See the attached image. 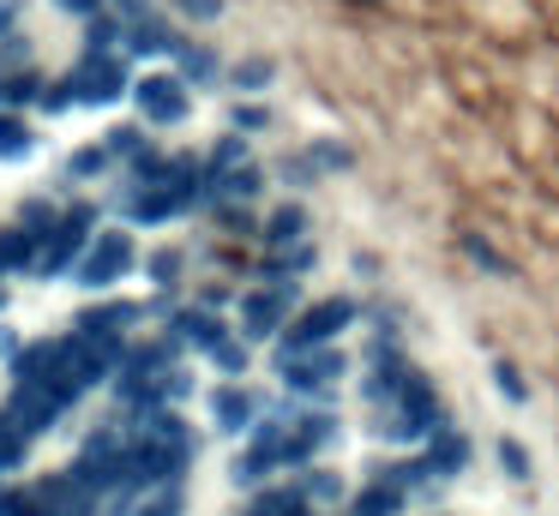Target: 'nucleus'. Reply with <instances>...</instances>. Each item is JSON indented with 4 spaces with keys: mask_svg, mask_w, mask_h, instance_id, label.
I'll use <instances>...</instances> for the list:
<instances>
[{
    "mask_svg": "<svg viewBox=\"0 0 559 516\" xmlns=\"http://www.w3.org/2000/svg\"><path fill=\"white\" fill-rule=\"evenodd\" d=\"M139 264H145V252H139V240L127 235V228H97V235H91V247L79 252L73 276L85 288H97V295H109V288L127 283Z\"/></svg>",
    "mask_w": 559,
    "mask_h": 516,
    "instance_id": "obj_5",
    "label": "nucleus"
},
{
    "mask_svg": "<svg viewBox=\"0 0 559 516\" xmlns=\"http://www.w3.org/2000/svg\"><path fill=\"white\" fill-rule=\"evenodd\" d=\"M79 331H127L133 336V324H145V300H97V307L79 312Z\"/></svg>",
    "mask_w": 559,
    "mask_h": 516,
    "instance_id": "obj_15",
    "label": "nucleus"
},
{
    "mask_svg": "<svg viewBox=\"0 0 559 516\" xmlns=\"http://www.w3.org/2000/svg\"><path fill=\"white\" fill-rule=\"evenodd\" d=\"M205 360H211V367L223 372V379H247V367H253V343H247L241 331H229V336H223V343L211 348Z\"/></svg>",
    "mask_w": 559,
    "mask_h": 516,
    "instance_id": "obj_22",
    "label": "nucleus"
},
{
    "mask_svg": "<svg viewBox=\"0 0 559 516\" xmlns=\"http://www.w3.org/2000/svg\"><path fill=\"white\" fill-rule=\"evenodd\" d=\"M259 415H265V396H259L253 384L223 379L217 391H211V427L229 432V439H247V432L259 427Z\"/></svg>",
    "mask_w": 559,
    "mask_h": 516,
    "instance_id": "obj_9",
    "label": "nucleus"
},
{
    "mask_svg": "<svg viewBox=\"0 0 559 516\" xmlns=\"http://www.w3.org/2000/svg\"><path fill=\"white\" fill-rule=\"evenodd\" d=\"M223 79H229L235 96H265L271 84H277V60H271V55H241Z\"/></svg>",
    "mask_w": 559,
    "mask_h": 516,
    "instance_id": "obj_17",
    "label": "nucleus"
},
{
    "mask_svg": "<svg viewBox=\"0 0 559 516\" xmlns=\"http://www.w3.org/2000/svg\"><path fill=\"white\" fill-rule=\"evenodd\" d=\"M493 391L511 396V403H530V384H523V372L511 360H493Z\"/></svg>",
    "mask_w": 559,
    "mask_h": 516,
    "instance_id": "obj_32",
    "label": "nucleus"
},
{
    "mask_svg": "<svg viewBox=\"0 0 559 516\" xmlns=\"http://www.w3.org/2000/svg\"><path fill=\"white\" fill-rule=\"evenodd\" d=\"M37 240H43V228L7 223V228H0V271H31V259H37Z\"/></svg>",
    "mask_w": 559,
    "mask_h": 516,
    "instance_id": "obj_18",
    "label": "nucleus"
},
{
    "mask_svg": "<svg viewBox=\"0 0 559 516\" xmlns=\"http://www.w3.org/2000/svg\"><path fill=\"white\" fill-rule=\"evenodd\" d=\"M307 163H313L319 175H343V168H355V151L343 139H313L307 144Z\"/></svg>",
    "mask_w": 559,
    "mask_h": 516,
    "instance_id": "obj_28",
    "label": "nucleus"
},
{
    "mask_svg": "<svg viewBox=\"0 0 559 516\" xmlns=\"http://www.w3.org/2000/svg\"><path fill=\"white\" fill-rule=\"evenodd\" d=\"M271 367H277L283 391L295 403H331L337 379H349V355L337 343L331 348H271Z\"/></svg>",
    "mask_w": 559,
    "mask_h": 516,
    "instance_id": "obj_1",
    "label": "nucleus"
},
{
    "mask_svg": "<svg viewBox=\"0 0 559 516\" xmlns=\"http://www.w3.org/2000/svg\"><path fill=\"white\" fill-rule=\"evenodd\" d=\"M31 151H37V132H31V120L19 115V108H0V163H25Z\"/></svg>",
    "mask_w": 559,
    "mask_h": 516,
    "instance_id": "obj_19",
    "label": "nucleus"
},
{
    "mask_svg": "<svg viewBox=\"0 0 559 516\" xmlns=\"http://www.w3.org/2000/svg\"><path fill=\"white\" fill-rule=\"evenodd\" d=\"M31 444H37V439H25L19 427L0 432V475H19V468L31 463Z\"/></svg>",
    "mask_w": 559,
    "mask_h": 516,
    "instance_id": "obj_31",
    "label": "nucleus"
},
{
    "mask_svg": "<svg viewBox=\"0 0 559 516\" xmlns=\"http://www.w3.org/2000/svg\"><path fill=\"white\" fill-rule=\"evenodd\" d=\"M0 276H7V271H0Z\"/></svg>",
    "mask_w": 559,
    "mask_h": 516,
    "instance_id": "obj_38",
    "label": "nucleus"
},
{
    "mask_svg": "<svg viewBox=\"0 0 559 516\" xmlns=\"http://www.w3.org/2000/svg\"><path fill=\"white\" fill-rule=\"evenodd\" d=\"M103 144H109V156H115V163H127V168L145 163V156L157 151V139H151L145 120H121V127H109V132H103Z\"/></svg>",
    "mask_w": 559,
    "mask_h": 516,
    "instance_id": "obj_16",
    "label": "nucleus"
},
{
    "mask_svg": "<svg viewBox=\"0 0 559 516\" xmlns=\"http://www.w3.org/2000/svg\"><path fill=\"white\" fill-rule=\"evenodd\" d=\"M415 451H421V463H427V475H433V480H457L463 468H469L475 444H469V432H463V427H451V420H439V427L427 432V439L415 444Z\"/></svg>",
    "mask_w": 559,
    "mask_h": 516,
    "instance_id": "obj_10",
    "label": "nucleus"
},
{
    "mask_svg": "<svg viewBox=\"0 0 559 516\" xmlns=\"http://www.w3.org/2000/svg\"><path fill=\"white\" fill-rule=\"evenodd\" d=\"M145 276L157 283V295H175L181 276H187V252L181 247H151L145 252Z\"/></svg>",
    "mask_w": 559,
    "mask_h": 516,
    "instance_id": "obj_20",
    "label": "nucleus"
},
{
    "mask_svg": "<svg viewBox=\"0 0 559 516\" xmlns=\"http://www.w3.org/2000/svg\"><path fill=\"white\" fill-rule=\"evenodd\" d=\"M175 72H181L193 91H205V84H217L229 67H223V55H217L211 43H193V36H181V43H175Z\"/></svg>",
    "mask_w": 559,
    "mask_h": 516,
    "instance_id": "obj_13",
    "label": "nucleus"
},
{
    "mask_svg": "<svg viewBox=\"0 0 559 516\" xmlns=\"http://www.w3.org/2000/svg\"><path fill=\"white\" fill-rule=\"evenodd\" d=\"M91 235H97V204H91V199H73L49 228H43L37 259H31L25 276H37V283H55V276H67V271L79 264V252L91 247Z\"/></svg>",
    "mask_w": 559,
    "mask_h": 516,
    "instance_id": "obj_2",
    "label": "nucleus"
},
{
    "mask_svg": "<svg viewBox=\"0 0 559 516\" xmlns=\"http://www.w3.org/2000/svg\"><path fill=\"white\" fill-rule=\"evenodd\" d=\"M259 240L271 247H295V240H313V216H307L301 199H283L277 211H265V223H259Z\"/></svg>",
    "mask_w": 559,
    "mask_h": 516,
    "instance_id": "obj_12",
    "label": "nucleus"
},
{
    "mask_svg": "<svg viewBox=\"0 0 559 516\" xmlns=\"http://www.w3.org/2000/svg\"><path fill=\"white\" fill-rule=\"evenodd\" d=\"M163 331L175 336V348H181V355H211V348H217L235 324L223 319V312H211L205 300H193V307H175L169 319H163Z\"/></svg>",
    "mask_w": 559,
    "mask_h": 516,
    "instance_id": "obj_8",
    "label": "nucleus"
},
{
    "mask_svg": "<svg viewBox=\"0 0 559 516\" xmlns=\"http://www.w3.org/2000/svg\"><path fill=\"white\" fill-rule=\"evenodd\" d=\"M31 108H37V115H49V120H61L67 108H79V103H73V84H67V72H61V79H43V91H37V103H31Z\"/></svg>",
    "mask_w": 559,
    "mask_h": 516,
    "instance_id": "obj_30",
    "label": "nucleus"
},
{
    "mask_svg": "<svg viewBox=\"0 0 559 516\" xmlns=\"http://www.w3.org/2000/svg\"><path fill=\"white\" fill-rule=\"evenodd\" d=\"M175 43H181V31H175V19L163 7H139L127 12V55H175Z\"/></svg>",
    "mask_w": 559,
    "mask_h": 516,
    "instance_id": "obj_11",
    "label": "nucleus"
},
{
    "mask_svg": "<svg viewBox=\"0 0 559 516\" xmlns=\"http://www.w3.org/2000/svg\"><path fill=\"white\" fill-rule=\"evenodd\" d=\"M295 487H301V499L313 504V511H331V504H343L349 499V487H343V475L331 463H307V468H295Z\"/></svg>",
    "mask_w": 559,
    "mask_h": 516,
    "instance_id": "obj_14",
    "label": "nucleus"
},
{
    "mask_svg": "<svg viewBox=\"0 0 559 516\" xmlns=\"http://www.w3.org/2000/svg\"><path fill=\"white\" fill-rule=\"evenodd\" d=\"M109 168H115V156H109V144H79V151L73 156H67V175H73V180H103V175H109Z\"/></svg>",
    "mask_w": 559,
    "mask_h": 516,
    "instance_id": "obj_26",
    "label": "nucleus"
},
{
    "mask_svg": "<svg viewBox=\"0 0 559 516\" xmlns=\"http://www.w3.org/2000/svg\"><path fill=\"white\" fill-rule=\"evenodd\" d=\"M241 163H253V139H241V132H223L205 151V175H229V168H241Z\"/></svg>",
    "mask_w": 559,
    "mask_h": 516,
    "instance_id": "obj_23",
    "label": "nucleus"
},
{
    "mask_svg": "<svg viewBox=\"0 0 559 516\" xmlns=\"http://www.w3.org/2000/svg\"><path fill=\"white\" fill-rule=\"evenodd\" d=\"M37 91H43V72L37 67H0V108L37 103Z\"/></svg>",
    "mask_w": 559,
    "mask_h": 516,
    "instance_id": "obj_21",
    "label": "nucleus"
},
{
    "mask_svg": "<svg viewBox=\"0 0 559 516\" xmlns=\"http://www.w3.org/2000/svg\"><path fill=\"white\" fill-rule=\"evenodd\" d=\"M0 516H43L37 487H31V480H19V475H0Z\"/></svg>",
    "mask_w": 559,
    "mask_h": 516,
    "instance_id": "obj_25",
    "label": "nucleus"
},
{
    "mask_svg": "<svg viewBox=\"0 0 559 516\" xmlns=\"http://www.w3.org/2000/svg\"><path fill=\"white\" fill-rule=\"evenodd\" d=\"M229 132H241V139H253V132H271L265 96H235V103H229Z\"/></svg>",
    "mask_w": 559,
    "mask_h": 516,
    "instance_id": "obj_24",
    "label": "nucleus"
},
{
    "mask_svg": "<svg viewBox=\"0 0 559 516\" xmlns=\"http://www.w3.org/2000/svg\"><path fill=\"white\" fill-rule=\"evenodd\" d=\"M433 516H445V511H433Z\"/></svg>",
    "mask_w": 559,
    "mask_h": 516,
    "instance_id": "obj_37",
    "label": "nucleus"
},
{
    "mask_svg": "<svg viewBox=\"0 0 559 516\" xmlns=\"http://www.w3.org/2000/svg\"><path fill=\"white\" fill-rule=\"evenodd\" d=\"M133 108L151 132L187 127V120H193V84H187L181 72H145V79H133Z\"/></svg>",
    "mask_w": 559,
    "mask_h": 516,
    "instance_id": "obj_6",
    "label": "nucleus"
},
{
    "mask_svg": "<svg viewBox=\"0 0 559 516\" xmlns=\"http://www.w3.org/2000/svg\"><path fill=\"white\" fill-rule=\"evenodd\" d=\"M169 12L187 24H211V19H223V0H169Z\"/></svg>",
    "mask_w": 559,
    "mask_h": 516,
    "instance_id": "obj_33",
    "label": "nucleus"
},
{
    "mask_svg": "<svg viewBox=\"0 0 559 516\" xmlns=\"http://www.w3.org/2000/svg\"><path fill=\"white\" fill-rule=\"evenodd\" d=\"M247 516H265V511H259V504H247Z\"/></svg>",
    "mask_w": 559,
    "mask_h": 516,
    "instance_id": "obj_36",
    "label": "nucleus"
},
{
    "mask_svg": "<svg viewBox=\"0 0 559 516\" xmlns=\"http://www.w3.org/2000/svg\"><path fill=\"white\" fill-rule=\"evenodd\" d=\"M295 307H301V288L295 283H265V276H259L253 288L235 295V331H241L247 343H277V336L289 331Z\"/></svg>",
    "mask_w": 559,
    "mask_h": 516,
    "instance_id": "obj_3",
    "label": "nucleus"
},
{
    "mask_svg": "<svg viewBox=\"0 0 559 516\" xmlns=\"http://www.w3.org/2000/svg\"><path fill=\"white\" fill-rule=\"evenodd\" d=\"M181 511H187V480H169V487H151L133 516H181Z\"/></svg>",
    "mask_w": 559,
    "mask_h": 516,
    "instance_id": "obj_27",
    "label": "nucleus"
},
{
    "mask_svg": "<svg viewBox=\"0 0 559 516\" xmlns=\"http://www.w3.org/2000/svg\"><path fill=\"white\" fill-rule=\"evenodd\" d=\"M61 12H73V19H97V12H109V0H55Z\"/></svg>",
    "mask_w": 559,
    "mask_h": 516,
    "instance_id": "obj_34",
    "label": "nucleus"
},
{
    "mask_svg": "<svg viewBox=\"0 0 559 516\" xmlns=\"http://www.w3.org/2000/svg\"><path fill=\"white\" fill-rule=\"evenodd\" d=\"M13 24H19V0H0V36L13 31Z\"/></svg>",
    "mask_w": 559,
    "mask_h": 516,
    "instance_id": "obj_35",
    "label": "nucleus"
},
{
    "mask_svg": "<svg viewBox=\"0 0 559 516\" xmlns=\"http://www.w3.org/2000/svg\"><path fill=\"white\" fill-rule=\"evenodd\" d=\"M67 84H73L79 108H109L121 96H133V67H127V55H79Z\"/></svg>",
    "mask_w": 559,
    "mask_h": 516,
    "instance_id": "obj_7",
    "label": "nucleus"
},
{
    "mask_svg": "<svg viewBox=\"0 0 559 516\" xmlns=\"http://www.w3.org/2000/svg\"><path fill=\"white\" fill-rule=\"evenodd\" d=\"M355 319H361V300L355 295H319L307 307H295V319L277 336V348H331L343 331H355Z\"/></svg>",
    "mask_w": 559,
    "mask_h": 516,
    "instance_id": "obj_4",
    "label": "nucleus"
},
{
    "mask_svg": "<svg viewBox=\"0 0 559 516\" xmlns=\"http://www.w3.org/2000/svg\"><path fill=\"white\" fill-rule=\"evenodd\" d=\"M493 463H499V475H511L518 487H523V480H535V456L523 451L518 439H499V444H493Z\"/></svg>",
    "mask_w": 559,
    "mask_h": 516,
    "instance_id": "obj_29",
    "label": "nucleus"
}]
</instances>
